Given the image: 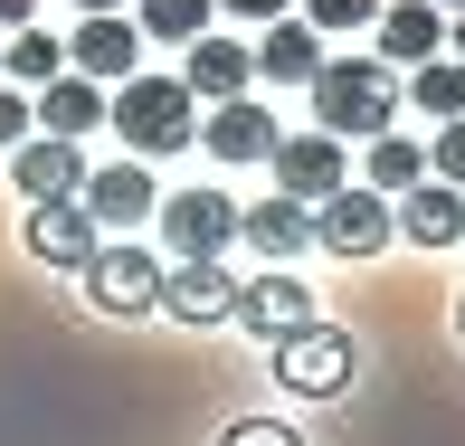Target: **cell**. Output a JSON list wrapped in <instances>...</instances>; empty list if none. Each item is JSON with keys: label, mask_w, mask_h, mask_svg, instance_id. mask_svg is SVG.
Segmentation results:
<instances>
[{"label": "cell", "mask_w": 465, "mask_h": 446, "mask_svg": "<svg viewBox=\"0 0 465 446\" xmlns=\"http://www.w3.org/2000/svg\"><path fill=\"white\" fill-rule=\"evenodd\" d=\"M104 124L124 134L134 162H162V153H181V143H200V104H190L181 76H124V86L104 95Z\"/></svg>", "instance_id": "1"}, {"label": "cell", "mask_w": 465, "mask_h": 446, "mask_svg": "<svg viewBox=\"0 0 465 446\" xmlns=\"http://www.w3.org/2000/svg\"><path fill=\"white\" fill-rule=\"evenodd\" d=\"M399 114V76L380 67V57H323V76H313V134L351 143V134H390Z\"/></svg>", "instance_id": "2"}, {"label": "cell", "mask_w": 465, "mask_h": 446, "mask_svg": "<svg viewBox=\"0 0 465 446\" xmlns=\"http://www.w3.org/2000/svg\"><path fill=\"white\" fill-rule=\"evenodd\" d=\"M162 247H172V266H219L228 247H238V200L228 190H162Z\"/></svg>", "instance_id": "3"}, {"label": "cell", "mask_w": 465, "mask_h": 446, "mask_svg": "<svg viewBox=\"0 0 465 446\" xmlns=\"http://www.w3.org/2000/svg\"><path fill=\"white\" fill-rule=\"evenodd\" d=\"M266 361H276V380L294 399H332V390H351V371H361V342H351L342 323H304V332H285Z\"/></svg>", "instance_id": "4"}, {"label": "cell", "mask_w": 465, "mask_h": 446, "mask_svg": "<svg viewBox=\"0 0 465 446\" xmlns=\"http://www.w3.org/2000/svg\"><path fill=\"white\" fill-rule=\"evenodd\" d=\"M86 304L114 313V323L153 313V304H162V257H153V247H134V238H104L95 257H86Z\"/></svg>", "instance_id": "5"}, {"label": "cell", "mask_w": 465, "mask_h": 446, "mask_svg": "<svg viewBox=\"0 0 465 446\" xmlns=\"http://www.w3.org/2000/svg\"><path fill=\"white\" fill-rule=\"evenodd\" d=\"M266 162H276V200H294V209H323L332 190H351V162L332 134H285Z\"/></svg>", "instance_id": "6"}, {"label": "cell", "mask_w": 465, "mask_h": 446, "mask_svg": "<svg viewBox=\"0 0 465 446\" xmlns=\"http://www.w3.org/2000/svg\"><path fill=\"white\" fill-rule=\"evenodd\" d=\"M228 323H247L266 352H276L285 332H304V323H313V294H304V275H285V266L238 275V313H228Z\"/></svg>", "instance_id": "7"}, {"label": "cell", "mask_w": 465, "mask_h": 446, "mask_svg": "<svg viewBox=\"0 0 465 446\" xmlns=\"http://www.w3.org/2000/svg\"><path fill=\"white\" fill-rule=\"evenodd\" d=\"M399 228H390V200L380 190H332L323 209H313V247H332V257H380Z\"/></svg>", "instance_id": "8"}, {"label": "cell", "mask_w": 465, "mask_h": 446, "mask_svg": "<svg viewBox=\"0 0 465 446\" xmlns=\"http://www.w3.org/2000/svg\"><path fill=\"white\" fill-rule=\"evenodd\" d=\"M67 76H86V86H124V76H143V29H134V19H76Z\"/></svg>", "instance_id": "9"}, {"label": "cell", "mask_w": 465, "mask_h": 446, "mask_svg": "<svg viewBox=\"0 0 465 446\" xmlns=\"http://www.w3.org/2000/svg\"><path fill=\"white\" fill-rule=\"evenodd\" d=\"M76 209H86L95 228H124V238H134V228L162 209V190H153V172H143V162H104V172H86Z\"/></svg>", "instance_id": "10"}, {"label": "cell", "mask_w": 465, "mask_h": 446, "mask_svg": "<svg viewBox=\"0 0 465 446\" xmlns=\"http://www.w3.org/2000/svg\"><path fill=\"white\" fill-rule=\"evenodd\" d=\"M19 238H29V257H38V266H67V275H86V257L104 247V228H95L76 200H38Z\"/></svg>", "instance_id": "11"}, {"label": "cell", "mask_w": 465, "mask_h": 446, "mask_svg": "<svg viewBox=\"0 0 465 446\" xmlns=\"http://www.w3.org/2000/svg\"><path fill=\"white\" fill-rule=\"evenodd\" d=\"M162 313L190 323V332L228 323V313H238V275L228 266H162Z\"/></svg>", "instance_id": "12"}, {"label": "cell", "mask_w": 465, "mask_h": 446, "mask_svg": "<svg viewBox=\"0 0 465 446\" xmlns=\"http://www.w3.org/2000/svg\"><path fill=\"white\" fill-rule=\"evenodd\" d=\"M181 86H190V104H238L247 86H257V57H247L238 38H190Z\"/></svg>", "instance_id": "13"}, {"label": "cell", "mask_w": 465, "mask_h": 446, "mask_svg": "<svg viewBox=\"0 0 465 446\" xmlns=\"http://www.w3.org/2000/svg\"><path fill=\"white\" fill-rule=\"evenodd\" d=\"M10 181L29 190V209H38V200H76V190H86V153L57 143V134H29V143L10 153Z\"/></svg>", "instance_id": "14"}, {"label": "cell", "mask_w": 465, "mask_h": 446, "mask_svg": "<svg viewBox=\"0 0 465 446\" xmlns=\"http://www.w3.org/2000/svg\"><path fill=\"white\" fill-rule=\"evenodd\" d=\"M371 29H380V67H428V57H447V10H428V0H390Z\"/></svg>", "instance_id": "15"}, {"label": "cell", "mask_w": 465, "mask_h": 446, "mask_svg": "<svg viewBox=\"0 0 465 446\" xmlns=\"http://www.w3.org/2000/svg\"><path fill=\"white\" fill-rule=\"evenodd\" d=\"M200 143L219 162H266L285 134H276V114H266L257 95H238V104H209V114H200Z\"/></svg>", "instance_id": "16"}, {"label": "cell", "mask_w": 465, "mask_h": 446, "mask_svg": "<svg viewBox=\"0 0 465 446\" xmlns=\"http://www.w3.org/2000/svg\"><path fill=\"white\" fill-rule=\"evenodd\" d=\"M390 228H399L409 247H428V257H437V247H456V238H465V190H447V181H418L409 200L390 209Z\"/></svg>", "instance_id": "17"}, {"label": "cell", "mask_w": 465, "mask_h": 446, "mask_svg": "<svg viewBox=\"0 0 465 446\" xmlns=\"http://www.w3.org/2000/svg\"><path fill=\"white\" fill-rule=\"evenodd\" d=\"M247 57H257L266 86H313V76H323V38H313L304 19H266V38Z\"/></svg>", "instance_id": "18"}, {"label": "cell", "mask_w": 465, "mask_h": 446, "mask_svg": "<svg viewBox=\"0 0 465 446\" xmlns=\"http://www.w3.org/2000/svg\"><path fill=\"white\" fill-rule=\"evenodd\" d=\"M238 238L257 247L266 266H285V257H304V247H313V209H294V200H257V209H238Z\"/></svg>", "instance_id": "19"}, {"label": "cell", "mask_w": 465, "mask_h": 446, "mask_svg": "<svg viewBox=\"0 0 465 446\" xmlns=\"http://www.w3.org/2000/svg\"><path fill=\"white\" fill-rule=\"evenodd\" d=\"M29 124H48L57 143L95 134V124H104V86H86V76H57V86H38V95H29Z\"/></svg>", "instance_id": "20"}, {"label": "cell", "mask_w": 465, "mask_h": 446, "mask_svg": "<svg viewBox=\"0 0 465 446\" xmlns=\"http://www.w3.org/2000/svg\"><path fill=\"white\" fill-rule=\"evenodd\" d=\"M0 76H10L19 95L57 86V76H67V38H48V29H10V48H0Z\"/></svg>", "instance_id": "21"}, {"label": "cell", "mask_w": 465, "mask_h": 446, "mask_svg": "<svg viewBox=\"0 0 465 446\" xmlns=\"http://www.w3.org/2000/svg\"><path fill=\"white\" fill-rule=\"evenodd\" d=\"M409 104L437 124H465V57H428V67H409Z\"/></svg>", "instance_id": "22"}, {"label": "cell", "mask_w": 465, "mask_h": 446, "mask_svg": "<svg viewBox=\"0 0 465 446\" xmlns=\"http://www.w3.org/2000/svg\"><path fill=\"white\" fill-rule=\"evenodd\" d=\"M418 181H428V153H418L409 134H380V143H371V181H361V190H380V200H409Z\"/></svg>", "instance_id": "23"}, {"label": "cell", "mask_w": 465, "mask_h": 446, "mask_svg": "<svg viewBox=\"0 0 465 446\" xmlns=\"http://www.w3.org/2000/svg\"><path fill=\"white\" fill-rule=\"evenodd\" d=\"M134 29L162 48H190V38H209V0H134Z\"/></svg>", "instance_id": "24"}, {"label": "cell", "mask_w": 465, "mask_h": 446, "mask_svg": "<svg viewBox=\"0 0 465 446\" xmlns=\"http://www.w3.org/2000/svg\"><path fill=\"white\" fill-rule=\"evenodd\" d=\"M380 19V0H304V29L323 38V29H371Z\"/></svg>", "instance_id": "25"}, {"label": "cell", "mask_w": 465, "mask_h": 446, "mask_svg": "<svg viewBox=\"0 0 465 446\" xmlns=\"http://www.w3.org/2000/svg\"><path fill=\"white\" fill-rule=\"evenodd\" d=\"M428 172L447 181V190H465V124H447V134H437V153H428Z\"/></svg>", "instance_id": "26"}, {"label": "cell", "mask_w": 465, "mask_h": 446, "mask_svg": "<svg viewBox=\"0 0 465 446\" xmlns=\"http://www.w3.org/2000/svg\"><path fill=\"white\" fill-rule=\"evenodd\" d=\"M219 446H304V437L276 428V418H238V428H219Z\"/></svg>", "instance_id": "27"}, {"label": "cell", "mask_w": 465, "mask_h": 446, "mask_svg": "<svg viewBox=\"0 0 465 446\" xmlns=\"http://www.w3.org/2000/svg\"><path fill=\"white\" fill-rule=\"evenodd\" d=\"M19 143H29V95L0 86V153H19Z\"/></svg>", "instance_id": "28"}, {"label": "cell", "mask_w": 465, "mask_h": 446, "mask_svg": "<svg viewBox=\"0 0 465 446\" xmlns=\"http://www.w3.org/2000/svg\"><path fill=\"white\" fill-rule=\"evenodd\" d=\"M209 10H238V19H285L294 0H209Z\"/></svg>", "instance_id": "29"}, {"label": "cell", "mask_w": 465, "mask_h": 446, "mask_svg": "<svg viewBox=\"0 0 465 446\" xmlns=\"http://www.w3.org/2000/svg\"><path fill=\"white\" fill-rule=\"evenodd\" d=\"M29 10L38 0H0V29H29Z\"/></svg>", "instance_id": "30"}, {"label": "cell", "mask_w": 465, "mask_h": 446, "mask_svg": "<svg viewBox=\"0 0 465 446\" xmlns=\"http://www.w3.org/2000/svg\"><path fill=\"white\" fill-rule=\"evenodd\" d=\"M76 10H86V19H124L134 0H76Z\"/></svg>", "instance_id": "31"}, {"label": "cell", "mask_w": 465, "mask_h": 446, "mask_svg": "<svg viewBox=\"0 0 465 446\" xmlns=\"http://www.w3.org/2000/svg\"><path fill=\"white\" fill-rule=\"evenodd\" d=\"M447 48H456V57H465V10H456V19H447Z\"/></svg>", "instance_id": "32"}, {"label": "cell", "mask_w": 465, "mask_h": 446, "mask_svg": "<svg viewBox=\"0 0 465 446\" xmlns=\"http://www.w3.org/2000/svg\"><path fill=\"white\" fill-rule=\"evenodd\" d=\"M428 10H465V0H428Z\"/></svg>", "instance_id": "33"}, {"label": "cell", "mask_w": 465, "mask_h": 446, "mask_svg": "<svg viewBox=\"0 0 465 446\" xmlns=\"http://www.w3.org/2000/svg\"><path fill=\"white\" fill-rule=\"evenodd\" d=\"M456 332H465V294H456Z\"/></svg>", "instance_id": "34"}]
</instances>
